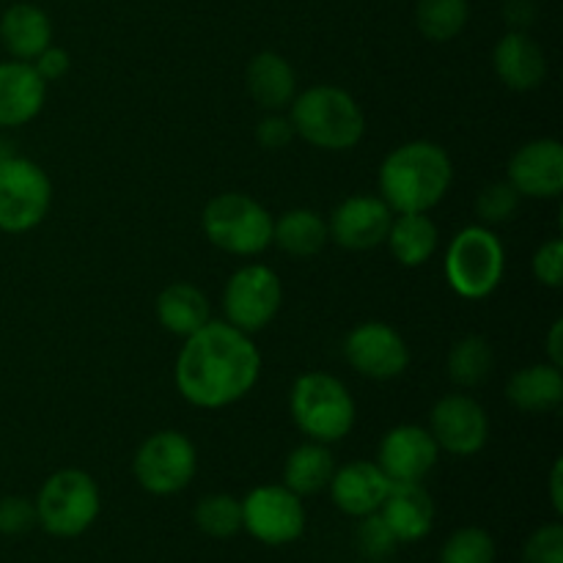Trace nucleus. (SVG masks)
<instances>
[{"label": "nucleus", "mask_w": 563, "mask_h": 563, "mask_svg": "<svg viewBox=\"0 0 563 563\" xmlns=\"http://www.w3.org/2000/svg\"><path fill=\"white\" fill-rule=\"evenodd\" d=\"M262 355L251 335L229 322L209 319L198 333L187 335L176 357V388L201 410H223L245 399L258 383Z\"/></svg>", "instance_id": "nucleus-1"}, {"label": "nucleus", "mask_w": 563, "mask_h": 563, "mask_svg": "<svg viewBox=\"0 0 563 563\" xmlns=\"http://www.w3.org/2000/svg\"><path fill=\"white\" fill-rule=\"evenodd\" d=\"M454 181L449 152L432 141L394 148L379 165V198L396 214H418L438 207Z\"/></svg>", "instance_id": "nucleus-2"}, {"label": "nucleus", "mask_w": 563, "mask_h": 563, "mask_svg": "<svg viewBox=\"0 0 563 563\" xmlns=\"http://www.w3.org/2000/svg\"><path fill=\"white\" fill-rule=\"evenodd\" d=\"M295 135L324 152H350L366 135V115L352 93L335 86H313L289 104Z\"/></svg>", "instance_id": "nucleus-3"}, {"label": "nucleus", "mask_w": 563, "mask_h": 563, "mask_svg": "<svg viewBox=\"0 0 563 563\" xmlns=\"http://www.w3.org/2000/svg\"><path fill=\"white\" fill-rule=\"evenodd\" d=\"M291 421L313 443H339L355 427V399L339 377L308 372L295 379L289 394Z\"/></svg>", "instance_id": "nucleus-4"}, {"label": "nucleus", "mask_w": 563, "mask_h": 563, "mask_svg": "<svg viewBox=\"0 0 563 563\" xmlns=\"http://www.w3.org/2000/svg\"><path fill=\"white\" fill-rule=\"evenodd\" d=\"M207 240L231 256H258L273 245L275 218L245 192H220L203 207Z\"/></svg>", "instance_id": "nucleus-5"}, {"label": "nucleus", "mask_w": 563, "mask_h": 563, "mask_svg": "<svg viewBox=\"0 0 563 563\" xmlns=\"http://www.w3.org/2000/svg\"><path fill=\"white\" fill-rule=\"evenodd\" d=\"M102 495L86 471L66 467L42 484L36 498V522L58 539H75L97 522Z\"/></svg>", "instance_id": "nucleus-6"}, {"label": "nucleus", "mask_w": 563, "mask_h": 563, "mask_svg": "<svg viewBox=\"0 0 563 563\" xmlns=\"http://www.w3.org/2000/svg\"><path fill=\"white\" fill-rule=\"evenodd\" d=\"M504 273V242L487 225H467L451 240L445 253V280L460 297L484 300L498 289Z\"/></svg>", "instance_id": "nucleus-7"}, {"label": "nucleus", "mask_w": 563, "mask_h": 563, "mask_svg": "<svg viewBox=\"0 0 563 563\" xmlns=\"http://www.w3.org/2000/svg\"><path fill=\"white\" fill-rule=\"evenodd\" d=\"M53 185L42 165L27 157H11L0 165V231L25 234L49 212Z\"/></svg>", "instance_id": "nucleus-8"}, {"label": "nucleus", "mask_w": 563, "mask_h": 563, "mask_svg": "<svg viewBox=\"0 0 563 563\" xmlns=\"http://www.w3.org/2000/svg\"><path fill=\"white\" fill-rule=\"evenodd\" d=\"M198 454L190 438L165 429L141 443L132 460V473L148 495H176L196 478Z\"/></svg>", "instance_id": "nucleus-9"}, {"label": "nucleus", "mask_w": 563, "mask_h": 563, "mask_svg": "<svg viewBox=\"0 0 563 563\" xmlns=\"http://www.w3.org/2000/svg\"><path fill=\"white\" fill-rule=\"evenodd\" d=\"M280 302H284V286L267 264H247L236 269L223 289L225 322L247 335L267 328L278 317Z\"/></svg>", "instance_id": "nucleus-10"}, {"label": "nucleus", "mask_w": 563, "mask_h": 563, "mask_svg": "<svg viewBox=\"0 0 563 563\" xmlns=\"http://www.w3.org/2000/svg\"><path fill=\"white\" fill-rule=\"evenodd\" d=\"M242 528L267 548H284L306 531V506L284 484H264L242 500Z\"/></svg>", "instance_id": "nucleus-11"}, {"label": "nucleus", "mask_w": 563, "mask_h": 563, "mask_svg": "<svg viewBox=\"0 0 563 563\" xmlns=\"http://www.w3.org/2000/svg\"><path fill=\"white\" fill-rule=\"evenodd\" d=\"M429 434L438 449L454 456H473L487 445L489 418L467 394H449L429 412Z\"/></svg>", "instance_id": "nucleus-12"}, {"label": "nucleus", "mask_w": 563, "mask_h": 563, "mask_svg": "<svg viewBox=\"0 0 563 563\" xmlns=\"http://www.w3.org/2000/svg\"><path fill=\"white\" fill-rule=\"evenodd\" d=\"M344 357L357 374L368 379L401 377L410 366L407 341L385 322H363L346 335Z\"/></svg>", "instance_id": "nucleus-13"}, {"label": "nucleus", "mask_w": 563, "mask_h": 563, "mask_svg": "<svg viewBox=\"0 0 563 563\" xmlns=\"http://www.w3.org/2000/svg\"><path fill=\"white\" fill-rule=\"evenodd\" d=\"M394 212L379 196H352L333 209L328 234L346 251H372L388 240Z\"/></svg>", "instance_id": "nucleus-14"}, {"label": "nucleus", "mask_w": 563, "mask_h": 563, "mask_svg": "<svg viewBox=\"0 0 563 563\" xmlns=\"http://www.w3.org/2000/svg\"><path fill=\"white\" fill-rule=\"evenodd\" d=\"M509 181L522 198H559L563 190V146L539 137L517 148L509 159Z\"/></svg>", "instance_id": "nucleus-15"}, {"label": "nucleus", "mask_w": 563, "mask_h": 563, "mask_svg": "<svg viewBox=\"0 0 563 563\" xmlns=\"http://www.w3.org/2000/svg\"><path fill=\"white\" fill-rule=\"evenodd\" d=\"M440 449L429 429L405 423L390 429L377 451V465L390 482H423L438 465Z\"/></svg>", "instance_id": "nucleus-16"}, {"label": "nucleus", "mask_w": 563, "mask_h": 563, "mask_svg": "<svg viewBox=\"0 0 563 563\" xmlns=\"http://www.w3.org/2000/svg\"><path fill=\"white\" fill-rule=\"evenodd\" d=\"M330 498L339 506L344 515L350 517H366L379 511L385 495L390 489V478L385 476L383 467L377 462H350L344 467H335L333 478H330Z\"/></svg>", "instance_id": "nucleus-17"}, {"label": "nucleus", "mask_w": 563, "mask_h": 563, "mask_svg": "<svg viewBox=\"0 0 563 563\" xmlns=\"http://www.w3.org/2000/svg\"><path fill=\"white\" fill-rule=\"evenodd\" d=\"M379 517L388 522L399 544L421 542L434 526V500L421 482H390Z\"/></svg>", "instance_id": "nucleus-18"}, {"label": "nucleus", "mask_w": 563, "mask_h": 563, "mask_svg": "<svg viewBox=\"0 0 563 563\" xmlns=\"http://www.w3.org/2000/svg\"><path fill=\"white\" fill-rule=\"evenodd\" d=\"M495 75L511 91H533L548 77V55L526 31H509L493 49Z\"/></svg>", "instance_id": "nucleus-19"}, {"label": "nucleus", "mask_w": 563, "mask_h": 563, "mask_svg": "<svg viewBox=\"0 0 563 563\" xmlns=\"http://www.w3.org/2000/svg\"><path fill=\"white\" fill-rule=\"evenodd\" d=\"M47 99V82L31 60L0 64V126H22L36 119Z\"/></svg>", "instance_id": "nucleus-20"}, {"label": "nucleus", "mask_w": 563, "mask_h": 563, "mask_svg": "<svg viewBox=\"0 0 563 563\" xmlns=\"http://www.w3.org/2000/svg\"><path fill=\"white\" fill-rule=\"evenodd\" d=\"M247 93L258 108L269 113H280L289 108L291 99L297 97V75L289 60L278 53H258L253 55L245 71Z\"/></svg>", "instance_id": "nucleus-21"}, {"label": "nucleus", "mask_w": 563, "mask_h": 563, "mask_svg": "<svg viewBox=\"0 0 563 563\" xmlns=\"http://www.w3.org/2000/svg\"><path fill=\"white\" fill-rule=\"evenodd\" d=\"M506 399L528 416H544L559 410L563 401V374L553 363H533L511 374L506 383Z\"/></svg>", "instance_id": "nucleus-22"}, {"label": "nucleus", "mask_w": 563, "mask_h": 563, "mask_svg": "<svg viewBox=\"0 0 563 563\" xmlns=\"http://www.w3.org/2000/svg\"><path fill=\"white\" fill-rule=\"evenodd\" d=\"M0 42L11 58L33 60L53 44V22L38 5L16 3L0 16Z\"/></svg>", "instance_id": "nucleus-23"}, {"label": "nucleus", "mask_w": 563, "mask_h": 563, "mask_svg": "<svg viewBox=\"0 0 563 563\" xmlns=\"http://www.w3.org/2000/svg\"><path fill=\"white\" fill-rule=\"evenodd\" d=\"M157 319L168 333L187 339L212 319V311H209L207 295L198 286L179 280V284H170L159 291Z\"/></svg>", "instance_id": "nucleus-24"}, {"label": "nucleus", "mask_w": 563, "mask_h": 563, "mask_svg": "<svg viewBox=\"0 0 563 563\" xmlns=\"http://www.w3.org/2000/svg\"><path fill=\"white\" fill-rule=\"evenodd\" d=\"M328 223L313 209H289L273 225V242L291 258H313L328 245Z\"/></svg>", "instance_id": "nucleus-25"}, {"label": "nucleus", "mask_w": 563, "mask_h": 563, "mask_svg": "<svg viewBox=\"0 0 563 563\" xmlns=\"http://www.w3.org/2000/svg\"><path fill=\"white\" fill-rule=\"evenodd\" d=\"M335 473V460L330 454V449L324 443H308L297 445L289 456H286L284 465V487L291 489L300 498L308 495L322 493L330 484Z\"/></svg>", "instance_id": "nucleus-26"}, {"label": "nucleus", "mask_w": 563, "mask_h": 563, "mask_svg": "<svg viewBox=\"0 0 563 563\" xmlns=\"http://www.w3.org/2000/svg\"><path fill=\"white\" fill-rule=\"evenodd\" d=\"M385 242H388L396 262L405 264V267H421L432 258L434 247H438V225L432 223L427 212L399 214L390 223Z\"/></svg>", "instance_id": "nucleus-27"}, {"label": "nucleus", "mask_w": 563, "mask_h": 563, "mask_svg": "<svg viewBox=\"0 0 563 563\" xmlns=\"http://www.w3.org/2000/svg\"><path fill=\"white\" fill-rule=\"evenodd\" d=\"M495 366V352L482 335H465L449 352V377L460 388H478L487 383Z\"/></svg>", "instance_id": "nucleus-28"}, {"label": "nucleus", "mask_w": 563, "mask_h": 563, "mask_svg": "<svg viewBox=\"0 0 563 563\" xmlns=\"http://www.w3.org/2000/svg\"><path fill=\"white\" fill-rule=\"evenodd\" d=\"M471 16L467 0H418L416 22L418 31L429 42H451L460 36Z\"/></svg>", "instance_id": "nucleus-29"}, {"label": "nucleus", "mask_w": 563, "mask_h": 563, "mask_svg": "<svg viewBox=\"0 0 563 563\" xmlns=\"http://www.w3.org/2000/svg\"><path fill=\"white\" fill-rule=\"evenodd\" d=\"M198 531L212 539H231L242 531V500L229 493L203 495L196 506Z\"/></svg>", "instance_id": "nucleus-30"}, {"label": "nucleus", "mask_w": 563, "mask_h": 563, "mask_svg": "<svg viewBox=\"0 0 563 563\" xmlns=\"http://www.w3.org/2000/svg\"><path fill=\"white\" fill-rule=\"evenodd\" d=\"M495 559H498L495 539L476 526L454 531L440 550V563H495Z\"/></svg>", "instance_id": "nucleus-31"}, {"label": "nucleus", "mask_w": 563, "mask_h": 563, "mask_svg": "<svg viewBox=\"0 0 563 563\" xmlns=\"http://www.w3.org/2000/svg\"><path fill=\"white\" fill-rule=\"evenodd\" d=\"M520 192L509 185V181H493L484 187L476 198V214L482 223L498 225L515 218L517 207H520Z\"/></svg>", "instance_id": "nucleus-32"}, {"label": "nucleus", "mask_w": 563, "mask_h": 563, "mask_svg": "<svg viewBox=\"0 0 563 563\" xmlns=\"http://www.w3.org/2000/svg\"><path fill=\"white\" fill-rule=\"evenodd\" d=\"M355 539H357V550H361L366 559H385V555H390L396 548H399V539L394 537L388 522L379 517V511L361 517V526H357Z\"/></svg>", "instance_id": "nucleus-33"}, {"label": "nucleus", "mask_w": 563, "mask_h": 563, "mask_svg": "<svg viewBox=\"0 0 563 563\" xmlns=\"http://www.w3.org/2000/svg\"><path fill=\"white\" fill-rule=\"evenodd\" d=\"M520 563H563V526L548 522L526 539Z\"/></svg>", "instance_id": "nucleus-34"}, {"label": "nucleus", "mask_w": 563, "mask_h": 563, "mask_svg": "<svg viewBox=\"0 0 563 563\" xmlns=\"http://www.w3.org/2000/svg\"><path fill=\"white\" fill-rule=\"evenodd\" d=\"M36 526V504L22 495H9L0 500V533L3 537H22Z\"/></svg>", "instance_id": "nucleus-35"}, {"label": "nucleus", "mask_w": 563, "mask_h": 563, "mask_svg": "<svg viewBox=\"0 0 563 563\" xmlns=\"http://www.w3.org/2000/svg\"><path fill=\"white\" fill-rule=\"evenodd\" d=\"M533 275H537L539 284L550 286V289H559L563 284V240H550L533 253Z\"/></svg>", "instance_id": "nucleus-36"}, {"label": "nucleus", "mask_w": 563, "mask_h": 563, "mask_svg": "<svg viewBox=\"0 0 563 563\" xmlns=\"http://www.w3.org/2000/svg\"><path fill=\"white\" fill-rule=\"evenodd\" d=\"M256 141L258 146L267 148V152H280V148L289 146V143L295 141V126H291L289 115H264L256 126Z\"/></svg>", "instance_id": "nucleus-37"}, {"label": "nucleus", "mask_w": 563, "mask_h": 563, "mask_svg": "<svg viewBox=\"0 0 563 563\" xmlns=\"http://www.w3.org/2000/svg\"><path fill=\"white\" fill-rule=\"evenodd\" d=\"M69 66H71L69 53L60 47H53V44L33 58V69L38 71V77H42L44 82H55L60 80V77H66Z\"/></svg>", "instance_id": "nucleus-38"}, {"label": "nucleus", "mask_w": 563, "mask_h": 563, "mask_svg": "<svg viewBox=\"0 0 563 563\" xmlns=\"http://www.w3.org/2000/svg\"><path fill=\"white\" fill-rule=\"evenodd\" d=\"M504 16L511 31H526L533 22V16H537V9H533L531 0H506Z\"/></svg>", "instance_id": "nucleus-39"}, {"label": "nucleus", "mask_w": 563, "mask_h": 563, "mask_svg": "<svg viewBox=\"0 0 563 563\" xmlns=\"http://www.w3.org/2000/svg\"><path fill=\"white\" fill-rule=\"evenodd\" d=\"M563 322L561 319H555L553 322V330H550V335H548V355H550V363H553V366H563Z\"/></svg>", "instance_id": "nucleus-40"}, {"label": "nucleus", "mask_w": 563, "mask_h": 563, "mask_svg": "<svg viewBox=\"0 0 563 563\" xmlns=\"http://www.w3.org/2000/svg\"><path fill=\"white\" fill-rule=\"evenodd\" d=\"M561 482H563V462L559 460L553 465V471H550V504H553L555 515H563V489H561Z\"/></svg>", "instance_id": "nucleus-41"}, {"label": "nucleus", "mask_w": 563, "mask_h": 563, "mask_svg": "<svg viewBox=\"0 0 563 563\" xmlns=\"http://www.w3.org/2000/svg\"><path fill=\"white\" fill-rule=\"evenodd\" d=\"M14 157V146H11V141H5V137H0V165L5 163V159Z\"/></svg>", "instance_id": "nucleus-42"}]
</instances>
